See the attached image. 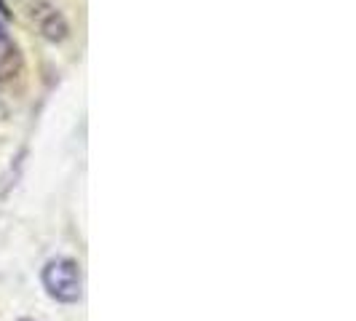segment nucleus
<instances>
[{"label":"nucleus","instance_id":"f03ea898","mask_svg":"<svg viewBox=\"0 0 356 321\" xmlns=\"http://www.w3.org/2000/svg\"><path fill=\"white\" fill-rule=\"evenodd\" d=\"M22 65L19 49L8 35H0V78H11Z\"/></svg>","mask_w":356,"mask_h":321},{"label":"nucleus","instance_id":"f257e3e1","mask_svg":"<svg viewBox=\"0 0 356 321\" xmlns=\"http://www.w3.org/2000/svg\"><path fill=\"white\" fill-rule=\"evenodd\" d=\"M43 284L49 295L62 303H75L81 297V270L75 260H51L43 270Z\"/></svg>","mask_w":356,"mask_h":321},{"label":"nucleus","instance_id":"7ed1b4c3","mask_svg":"<svg viewBox=\"0 0 356 321\" xmlns=\"http://www.w3.org/2000/svg\"><path fill=\"white\" fill-rule=\"evenodd\" d=\"M8 19H11V14H8V8H6L3 0H0V35H6V24H8Z\"/></svg>","mask_w":356,"mask_h":321}]
</instances>
